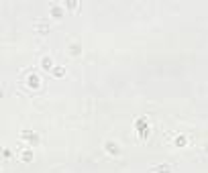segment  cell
Instances as JSON below:
<instances>
[{
  "label": "cell",
  "instance_id": "cell-9",
  "mask_svg": "<svg viewBox=\"0 0 208 173\" xmlns=\"http://www.w3.org/2000/svg\"><path fill=\"white\" fill-rule=\"evenodd\" d=\"M69 49H71V53H74V55H76V53H80V43H78V45H76V43H71Z\"/></svg>",
  "mask_w": 208,
  "mask_h": 173
},
{
  "label": "cell",
  "instance_id": "cell-6",
  "mask_svg": "<svg viewBox=\"0 0 208 173\" xmlns=\"http://www.w3.org/2000/svg\"><path fill=\"white\" fill-rule=\"evenodd\" d=\"M39 81H41V80H39L35 73H31V75H29V84H31L33 88H37V86H39Z\"/></svg>",
  "mask_w": 208,
  "mask_h": 173
},
{
  "label": "cell",
  "instance_id": "cell-5",
  "mask_svg": "<svg viewBox=\"0 0 208 173\" xmlns=\"http://www.w3.org/2000/svg\"><path fill=\"white\" fill-rule=\"evenodd\" d=\"M51 14H53V16H59V14H61V6L53 2V4H51Z\"/></svg>",
  "mask_w": 208,
  "mask_h": 173
},
{
  "label": "cell",
  "instance_id": "cell-10",
  "mask_svg": "<svg viewBox=\"0 0 208 173\" xmlns=\"http://www.w3.org/2000/svg\"><path fill=\"white\" fill-rule=\"evenodd\" d=\"M175 143H178V145H186V137H178L175 138Z\"/></svg>",
  "mask_w": 208,
  "mask_h": 173
},
{
  "label": "cell",
  "instance_id": "cell-8",
  "mask_svg": "<svg viewBox=\"0 0 208 173\" xmlns=\"http://www.w3.org/2000/svg\"><path fill=\"white\" fill-rule=\"evenodd\" d=\"M65 73V67H53V75H57V78H61Z\"/></svg>",
  "mask_w": 208,
  "mask_h": 173
},
{
  "label": "cell",
  "instance_id": "cell-3",
  "mask_svg": "<svg viewBox=\"0 0 208 173\" xmlns=\"http://www.w3.org/2000/svg\"><path fill=\"white\" fill-rule=\"evenodd\" d=\"M41 67H43V69H53V61H51L49 55H45V57L41 59Z\"/></svg>",
  "mask_w": 208,
  "mask_h": 173
},
{
  "label": "cell",
  "instance_id": "cell-4",
  "mask_svg": "<svg viewBox=\"0 0 208 173\" xmlns=\"http://www.w3.org/2000/svg\"><path fill=\"white\" fill-rule=\"evenodd\" d=\"M21 159H23L25 163H27V161H31V159H33V153H31L29 149H25L23 153H21Z\"/></svg>",
  "mask_w": 208,
  "mask_h": 173
},
{
  "label": "cell",
  "instance_id": "cell-7",
  "mask_svg": "<svg viewBox=\"0 0 208 173\" xmlns=\"http://www.w3.org/2000/svg\"><path fill=\"white\" fill-rule=\"evenodd\" d=\"M169 171H172V167H169V165H159V167L155 169V173H169Z\"/></svg>",
  "mask_w": 208,
  "mask_h": 173
},
{
  "label": "cell",
  "instance_id": "cell-1",
  "mask_svg": "<svg viewBox=\"0 0 208 173\" xmlns=\"http://www.w3.org/2000/svg\"><path fill=\"white\" fill-rule=\"evenodd\" d=\"M135 128H137V135L141 138H147V135H149V122H147L145 116H139L135 120Z\"/></svg>",
  "mask_w": 208,
  "mask_h": 173
},
{
  "label": "cell",
  "instance_id": "cell-2",
  "mask_svg": "<svg viewBox=\"0 0 208 173\" xmlns=\"http://www.w3.org/2000/svg\"><path fill=\"white\" fill-rule=\"evenodd\" d=\"M104 149L108 151V153H112V155H118V153H120V149H118V145H116L114 140H106V143H104Z\"/></svg>",
  "mask_w": 208,
  "mask_h": 173
}]
</instances>
